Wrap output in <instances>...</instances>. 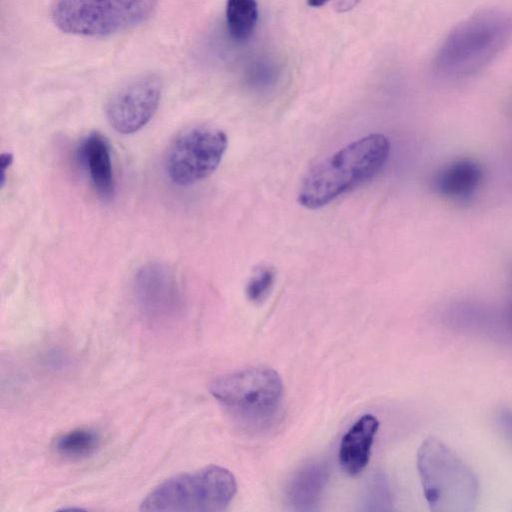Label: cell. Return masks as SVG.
Masks as SVG:
<instances>
[{"label": "cell", "instance_id": "13", "mask_svg": "<svg viewBox=\"0 0 512 512\" xmlns=\"http://www.w3.org/2000/svg\"><path fill=\"white\" fill-rule=\"evenodd\" d=\"M328 476V467L322 461H310L301 466L286 488L290 506L297 511L314 509L322 497Z\"/></svg>", "mask_w": 512, "mask_h": 512}, {"label": "cell", "instance_id": "22", "mask_svg": "<svg viewBox=\"0 0 512 512\" xmlns=\"http://www.w3.org/2000/svg\"><path fill=\"white\" fill-rule=\"evenodd\" d=\"M360 0H338L336 9L340 12L352 9Z\"/></svg>", "mask_w": 512, "mask_h": 512}, {"label": "cell", "instance_id": "8", "mask_svg": "<svg viewBox=\"0 0 512 512\" xmlns=\"http://www.w3.org/2000/svg\"><path fill=\"white\" fill-rule=\"evenodd\" d=\"M161 94L162 82L156 75H144L128 82L107 103L110 125L121 134L137 132L156 113Z\"/></svg>", "mask_w": 512, "mask_h": 512}, {"label": "cell", "instance_id": "6", "mask_svg": "<svg viewBox=\"0 0 512 512\" xmlns=\"http://www.w3.org/2000/svg\"><path fill=\"white\" fill-rule=\"evenodd\" d=\"M158 0H55L51 19L64 33L104 37L147 21Z\"/></svg>", "mask_w": 512, "mask_h": 512}, {"label": "cell", "instance_id": "4", "mask_svg": "<svg viewBox=\"0 0 512 512\" xmlns=\"http://www.w3.org/2000/svg\"><path fill=\"white\" fill-rule=\"evenodd\" d=\"M236 491L233 474L224 467L210 465L165 480L146 495L140 510L220 512L226 510Z\"/></svg>", "mask_w": 512, "mask_h": 512}, {"label": "cell", "instance_id": "2", "mask_svg": "<svg viewBox=\"0 0 512 512\" xmlns=\"http://www.w3.org/2000/svg\"><path fill=\"white\" fill-rule=\"evenodd\" d=\"M389 139L380 133L364 136L314 165L303 177L297 199L301 206L320 209L374 178L385 166Z\"/></svg>", "mask_w": 512, "mask_h": 512}, {"label": "cell", "instance_id": "3", "mask_svg": "<svg viewBox=\"0 0 512 512\" xmlns=\"http://www.w3.org/2000/svg\"><path fill=\"white\" fill-rule=\"evenodd\" d=\"M423 494L433 512H468L477 504L479 481L450 447L435 437L425 439L417 453Z\"/></svg>", "mask_w": 512, "mask_h": 512}, {"label": "cell", "instance_id": "21", "mask_svg": "<svg viewBox=\"0 0 512 512\" xmlns=\"http://www.w3.org/2000/svg\"><path fill=\"white\" fill-rule=\"evenodd\" d=\"M12 161H13V156L11 153H3L1 155L0 166H1V172H2V177H1L2 186L4 185V181H5L6 168L11 165Z\"/></svg>", "mask_w": 512, "mask_h": 512}, {"label": "cell", "instance_id": "18", "mask_svg": "<svg viewBox=\"0 0 512 512\" xmlns=\"http://www.w3.org/2000/svg\"><path fill=\"white\" fill-rule=\"evenodd\" d=\"M266 64L260 63V66L248 72V82L256 89H267L276 79L275 70L267 68Z\"/></svg>", "mask_w": 512, "mask_h": 512}, {"label": "cell", "instance_id": "1", "mask_svg": "<svg viewBox=\"0 0 512 512\" xmlns=\"http://www.w3.org/2000/svg\"><path fill=\"white\" fill-rule=\"evenodd\" d=\"M512 40V15L499 8L474 12L444 37L437 48L433 72L445 80L472 77L491 64Z\"/></svg>", "mask_w": 512, "mask_h": 512}, {"label": "cell", "instance_id": "10", "mask_svg": "<svg viewBox=\"0 0 512 512\" xmlns=\"http://www.w3.org/2000/svg\"><path fill=\"white\" fill-rule=\"evenodd\" d=\"M439 320L445 328L457 333L505 340L501 310L481 303H451L440 312Z\"/></svg>", "mask_w": 512, "mask_h": 512}, {"label": "cell", "instance_id": "15", "mask_svg": "<svg viewBox=\"0 0 512 512\" xmlns=\"http://www.w3.org/2000/svg\"><path fill=\"white\" fill-rule=\"evenodd\" d=\"M100 434L90 428H79L59 435L53 443L55 451L69 459L92 455L100 446Z\"/></svg>", "mask_w": 512, "mask_h": 512}, {"label": "cell", "instance_id": "12", "mask_svg": "<svg viewBox=\"0 0 512 512\" xmlns=\"http://www.w3.org/2000/svg\"><path fill=\"white\" fill-rule=\"evenodd\" d=\"M79 157L97 194L103 199L111 198L115 180L110 147L105 137L99 132L90 133L79 147Z\"/></svg>", "mask_w": 512, "mask_h": 512}, {"label": "cell", "instance_id": "14", "mask_svg": "<svg viewBox=\"0 0 512 512\" xmlns=\"http://www.w3.org/2000/svg\"><path fill=\"white\" fill-rule=\"evenodd\" d=\"M482 179L480 166L470 159L456 160L441 168L432 178V186L442 196L463 198L473 193Z\"/></svg>", "mask_w": 512, "mask_h": 512}, {"label": "cell", "instance_id": "17", "mask_svg": "<svg viewBox=\"0 0 512 512\" xmlns=\"http://www.w3.org/2000/svg\"><path fill=\"white\" fill-rule=\"evenodd\" d=\"M275 281V271L269 266L256 269L246 285V296L253 303L262 302L271 291Z\"/></svg>", "mask_w": 512, "mask_h": 512}, {"label": "cell", "instance_id": "11", "mask_svg": "<svg viewBox=\"0 0 512 512\" xmlns=\"http://www.w3.org/2000/svg\"><path fill=\"white\" fill-rule=\"evenodd\" d=\"M379 421L371 414L361 416L345 433L339 447V462L349 475L359 474L368 464Z\"/></svg>", "mask_w": 512, "mask_h": 512}, {"label": "cell", "instance_id": "20", "mask_svg": "<svg viewBox=\"0 0 512 512\" xmlns=\"http://www.w3.org/2000/svg\"><path fill=\"white\" fill-rule=\"evenodd\" d=\"M501 314L504 326L505 341L512 342V295L506 306L501 310Z\"/></svg>", "mask_w": 512, "mask_h": 512}, {"label": "cell", "instance_id": "9", "mask_svg": "<svg viewBox=\"0 0 512 512\" xmlns=\"http://www.w3.org/2000/svg\"><path fill=\"white\" fill-rule=\"evenodd\" d=\"M133 289L140 311L150 321L167 322L182 312L183 298L178 283L163 265L142 267L135 275Z\"/></svg>", "mask_w": 512, "mask_h": 512}, {"label": "cell", "instance_id": "16", "mask_svg": "<svg viewBox=\"0 0 512 512\" xmlns=\"http://www.w3.org/2000/svg\"><path fill=\"white\" fill-rule=\"evenodd\" d=\"M258 20L256 0H227L226 23L230 35L237 41L248 39Z\"/></svg>", "mask_w": 512, "mask_h": 512}, {"label": "cell", "instance_id": "19", "mask_svg": "<svg viewBox=\"0 0 512 512\" xmlns=\"http://www.w3.org/2000/svg\"><path fill=\"white\" fill-rule=\"evenodd\" d=\"M494 421L498 431L512 445V407H501L495 415Z\"/></svg>", "mask_w": 512, "mask_h": 512}, {"label": "cell", "instance_id": "7", "mask_svg": "<svg viewBox=\"0 0 512 512\" xmlns=\"http://www.w3.org/2000/svg\"><path fill=\"white\" fill-rule=\"evenodd\" d=\"M228 145L224 131L194 126L175 136L167 147L164 166L169 178L186 186L209 177L219 166Z\"/></svg>", "mask_w": 512, "mask_h": 512}, {"label": "cell", "instance_id": "23", "mask_svg": "<svg viewBox=\"0 0 512 512\" xmlns=\"http://www.w3.org/2000/svg\"><path fill=\"white\" fill-rule=\"evenodd\" d=\"M330 0H307V3L311 7H320L329 2Z\"/></svg>", "mask_w": 512, "mask_h": 512}, {"label": "cell", "instance_id": "5", "mask_svg": "<svg viewBox=\"0 0 512 512\" xmlns=\"http://www.w3.org/2000/svg\"><path fill=\"white\" fill-rule=\"evenodd\" d=\"M209 391L240 422L260 427L277 414L283 384L274 369L256 366L214 379L209 384Z\"/></svg>", "mask_w": 512, "mask_h": 512}]
</instances>
